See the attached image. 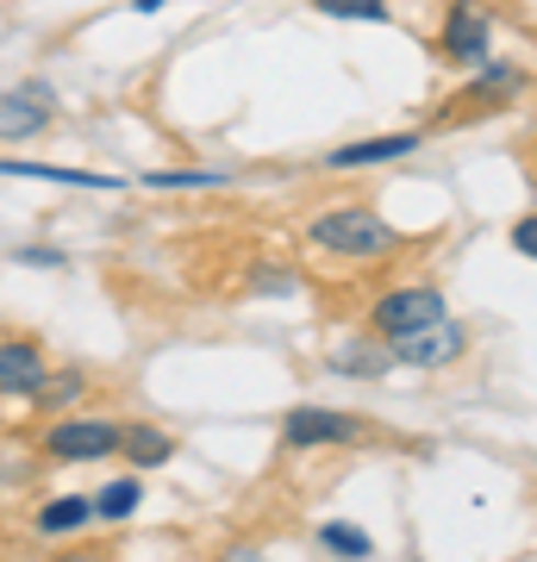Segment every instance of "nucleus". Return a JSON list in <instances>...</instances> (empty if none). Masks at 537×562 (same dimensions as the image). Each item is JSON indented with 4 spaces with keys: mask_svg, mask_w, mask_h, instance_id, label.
Returning <instances> with one entry per match:
<instances>
[{
    "mask_svg": "<svg viewBox=\"0 0 537 562\" xmlns=\"http://www.w3.org/2000/svg\"><path fill=\"white\" fill-rule=\"evenodd\" d=\"M462 76L469 81H462L457 94H444L425 132H457V125L500 120V113H513V106L525 101V88H532V69L518 57H488V63H476V69H462Z\"/></svg>",
    "mask_w": 537,
    "mask_h": 562,
    "instance_id": "f257e3e1",
    "label": "nucleus"
},
{
    "mask_svg": "<svg viewBox=\"0 0 537 562\" xmlns=\"http://www.w3.org/2000/svg\"><path fill=\"white\" fill-rule=\"evenodd\" d=\"M306 244L325 250V257H338V262H388L394 250H406V238H400L369 201L325 206L318 220H306Z\"/></svg>",
    "mask_w": 537,
    "mask_h": 562,
    "instance_id": "f03ea898",
    "label": "nucleus"
},
{
    "mask_svg": "<svg viewBox=\"0 0 537 562\" xmlns=\"http://www.w3.org/2000/svg\"><path fill=\"white\" fill-rule=\"evenodd\" d=\"M381 431L362 413H344V406H288L281 413V457H318V450H357V443H376Z\"/></svg>",
    "mask_w": 537,
    "mask_h": 562,
    "instance_id": "7ed1b4c3",
    "label": "nucleus"
},
{
    "mask_svg": "<svg viewBox=\"0 0 537 562\" xmlns=\"http://www.w3.org/2000/svg\"><path fill=\"white\" fill-rule=\"evenodd\" d=\"M444 313H450L444 288H432V281H394L369 306V338L400 344V338H413V331H425V325H438Z\"/></svg>",
    "mask_w": 537,
    "mask_h": 562,
    "instance_id": "20e7f679",
    "label": "nucleus"
},
{
    "mask_svg": "<svg viewBox=\"0 0 537 562\" xmlns=\"http://www.w3.org/2000/svg\"><path fill=\"white\" fill-rule=\"evenodd\" d=\"M38 457L44 462H107L120 457V419L107 413H57L38 431Z\"/></svg>",
    "mask_w": 537,
    "mask_h": 562,
    "instance_id": "39448f33",
    "label": "nucleus"
},
{
    "mask_svg": "<svg viewBox=\"0 0 537 562\" xmlns=\"http://www.w3.org/2000/svg\"><path fill=\"white\" fill-rule=\"evenodd\" d=\"M432 50L450 69H476L494 57V7L488 0H444V20L432 32Z\"/></svg>",
    "mask_w": 537,
    "mask_h": 562,
    "instance_id": "423d86ee",
    "label": "nucleus"
},
{
    "mask_svg": "<svg viewBox=\"0 0 537 562\" xmlns=\"http://www.w3.org/2000/svg\"><path fill=\"white\" fill-rule=\"evenodd\" d=\"M57 125V88L51 81H20L0 88V144H32Z\"/></svg>",
    "mask_w": 537,
    "mask_h": 562,
    "instance_id": "0eeeda50",
    "label": "nucleus"
},
{
    "mask_svg": "<svg viewBox=\"0 0 537 562\" xmlns=\"http://www.w3.org/2000/svg\"><path fill=\"white\" fill-rule=\"evenodd\" d=\"M469 350V331H462L450 313H444L438 325H425V331H413V338L388 344V357H394V369H450V362Z\"/></svg>",
    "mask_w": 537,
    "mask_h": 562,
    "instance_id": "6e6552de",
    "label": "nucleus"
},
{
    "mask_svg": "<svg viewBox=\"0 0 537 562\" xmlns=\"http://www.w3.org/2000/svg\"><path fill=\"white\" fill-rule=\"evenodd\" d=\"M44 369H51V350H44L32 331L0 338V401H25V394L44 382Z\"/></svg>",
    "mask_w": 537,
    "mask_h": 562,
    "instance_id": "1a4fd4ad",
    "label": "nucleus"
},
{
    "mask_svg": "<svg viewBox=\"0 0 537 562\" xmlns=\"http://www.w3.org/2000/svg\"><path fill=\"white\" fill-rule=\"evenodd\" d=\"M425 132H388V138H357V144H338V150H325V169H381V162L394 157H413Z\"/></svg>",
    "mask_w": 537,
    "mask_h": 562,
    "instance_id": "9d476101",
    "label": "nucleus"
},
{
    "mask_svg": "<svg viewBox=\"0 0 537 562\" xmlns=\"http://www.w3.org/2000/svg\"><path fill=\"white\" fill-rule=\"evenodd\" d=\"M181 450L176 431H163L157 419H120V457L132 462V469H169Z\"/></svg>",
    "mask_w": 537,
    "mask_h": 562,
    "instance_id": "9b49d317",
    "label": "nucleus"
},
{
    "mask_svg": "<svg viewBox=\"0 0 537 562\" xmlns=\"http://www.w3.org/2000/svg\"><path fill=\"white\" fill-rule=\"evenodd\" d=\"M32 401V413L38 419H57V413H76L81 401H88V369L81 362H63V369H44V382L25 394Z\"/></svg>",
    "mask_w": 537,
    "mask_h": 562,
    "instance_id": "f8f14e48",
    "label": "nucleus"
},
{
    "mask_svg": "<svg viewBox=\"0 0 537 562\" xmlns=\"http://www.w3.org/2000/svg\"><path fill=\"white\" fill-rule=\"evenodd\" d=\"M0 176H25V181H57V188H120L113 176H94V169H57V162H20V157H0Z\"/></svg>",
    "mask_w": 537,
    "mask_h": 562,
    "instance_id": "ddd939ff",
    "label": "nucleus"
},
{
    "mask_svg": "<svg viewBox=\"0 0 537 562\" xmlns=\"http://www.w3.org/2000/svg\"><path fill=\"white\" fill-rule=\"evenodd\" d=\"M88 519H94V506L81 501V494H57V501L38 506V531L44 538H76Z\"/></svg>",
    "mask_w": 537,
    "mask_h": 562,
    "instance_id": "4468645a",
    "label": "nucleus"
},
{
    "mask_svg": "<svg viewBox=\"0 0 537 562\" xmlns=\"http://www.w3.org/2000/svg\"><path fill=\"white\" fill-rule=\"evenodd\" d=\"M332 369H338V375H388L394 357H388L381 338H362V344H338V350H332Z\"/></svg>",
    "mask_w": 537,
    "mask_h": 562,
    "instance_id": "2eb2a0df",
    "label": "nucleus"
},
{
    "mask_svg": "<svg viewBox=\"0 0 537 562\" xmlns=\"http://www.w3.org/2000/svg\"><path fill=\"white\" fill-rule=\"evenodd\" d=\"M88 506H94V519L125 525V519H132V513L144 506V482H132V475H125V482H107V487H100V494H94Z\"/></svg>",
    "mask_w": 537,
    "mask_h": 562,
    "instance_id": "dca6fc26",
    "label": "nucleus"
},
{
    "mask_svg": "<svg viewBox=\"0 0 537 562\" xmlns=\"http://www.w3.org/2000/svg\"><path fill=\"white\" fill-rule=\"evenodd\" d=\"M325 20H362V25H394V7L388 0H306Z\"/></svg>",
    "mask_w": 537,
    "mask_h": 562,
    "instance_id": "f3484780",
    "label": "nucleus"
},
{
    "mask_svg": "<svg viewBox=\"0 0 537 562\" xmlns=\"http://www.w3.org/2000/svg\"><path fill=\"white\" fill-rule=\"evenodd\" d=\"M318 543L338 550V557H376V538L357 531V525H318Z\"/></svg>",
    "mask_w": 537,
    "mask_h": 562,
    "instance_id": "a211bd4d",
    "label": "nucleus"
},
{
    "mask_svg": "<svg viewBox=\"0 0 537 562\" xmlns=\"http://www.w3.org/2000/svg\"><path fill=\"white\" fill-rule=\"evenodd\" d=\"M144 188H225V176L220 169H150V176H144Z\"/></svg>",
    "mask_w": 537,
    "mask_h": 562,
    "instance_id": "6ab92c4d",
    "label": "nucleus"
},
{
    "mask_svg": "<svg viewBox=\"0 0 537 562\" xmlns=\"http://www.w3.org/2000/svg\"><path fill=\"white\" fill-rule=\"evenodd\" d=\"M513 250H518V257H532V250H537V213H518V220H513Z\"/></svg>",
    "mask_w": 537,
    "mask_h": 562,
    "instance_id": "aec40b11",
    "label": "nucleus"
},
{
    "mask_svg": "<svg viewBox=\"0 0 537 562\" xmlns=\"http://www.w3.org/2000/svg\"><path fill=\"white\" fill-rule=\"evenodd\" d=\"M132 7H138V13H157V7H169V0H132Z\"/></svg>",
    "mask_w": 537,
    "mask_h": 562,
    "instance_id": "412c9836",
    "label": "nucleus"
}]
</instances>
